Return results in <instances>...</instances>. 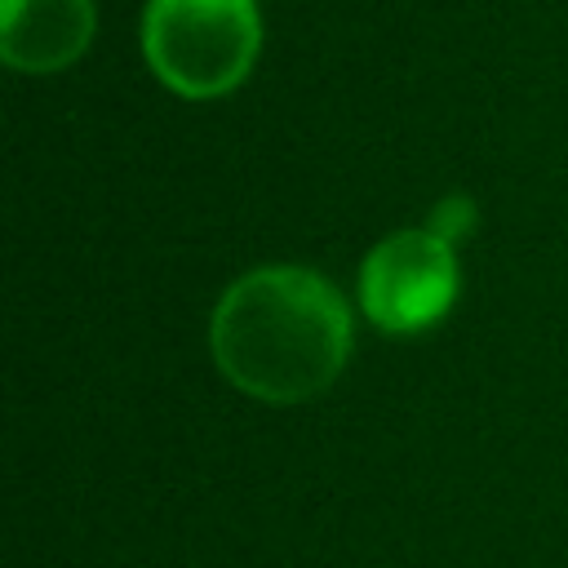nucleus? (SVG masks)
<instances>
[{
	"mask_svg": "<svg viewBox=\"0 0 568 568\" xmlns=\"http://www.w3.org/2000/svg\"><path fill=\"white\" fill-rule=\"evenodd\" d=\"M355 320L346 293L306 266H257L226 284L209 320L222 377L262 404L324 395L351 355Z\"/></svg>",
	"mask_w": 568,
	"mask_h": 568,
	"instance_id": "nucleus-1",
	"label": "nucleus"
},
{
	"mask_svg": "<svg viewBox=\"0 0 568 568\" xmlns=\"http://www.w3.org/2000/svg\"><path fill=\"white\" fill-rule=\"evenodd\" d=\"M262 49L257 0H146L142 53L155 80L191 102L244 84Z\"/></svg>",
	"mask_w": 568,
	"mask_h": 568,
	"instance_id": "nucleus-2",
	"label": "nucleus"
},
{
	"mask_svg": "<svg viewBox=\"0 0 568 568\" xmlns=\"http://www.w3.org/2000/svg\"><path fill=\"white\" fill-rule=\"evenodd\" d=\"M457 288V248L430 226H404L377 240L359 266V311L395 337L439 324L453 311Z\"/></svg>",
	"mask_w": 568,
	"mask_h": 568,
	"instance_id": "nucleus-3",
	"label": "nucleus"
},
{
	"mask_svg": "<svg viewBox=\"0 0 568 568\" xmlns=\"http://www.w3.org/2000/svg\"><path fill=\"white\" fill-rule=\"evenodd\" d=\"M93 27V0H0V58L13 71L49 75L84 58Z\"/></svg>",
	"mask_w": 568,
	"mask_h": 568,
	"instance_id": "nucleus-4",
	"label": "nucleus"
},
{
	"mask_svg": "<svg viewBox=\"0 0 568 568\" xmlns=\"http://www.w3.org/2000/svg\"><path fill=\"white\" fill-rule=\"evenodd\" d=\"M475 200L470 195H444L435 209H430V217H426V226L439 235V240H448L453 248H457V240H466L470 231H475Z\"/></svg>",
	"mask_w": 568,
	"mask_h": 568,
	"instance_id": "nucleus-5",
	"label": "nucleus"
}]
</instances>
